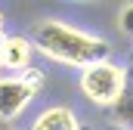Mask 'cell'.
I'll list each match as a JSON object with an SVG mask.
<instances>
[{"label": "cell", "instance_id": "cell-1", "mask_svg": "<svg viewBox=\"0 0 133 130\" xmlns=\"http://www.w3.org/2000/svg\"><path fill=\"white\" fill-rule=\"evenodd\" d=\"M31 43L53 62L68 65V68H81L87 71L90 65L108 62L111 56V43L102 40L90 31H81L68 22H59V19H43L34 25Z\"/></svg>", "mask_w": 133, "mask_h": 130}, {"label": "cell", "instance_id": "cell-2", "mask_svg": "<svg viewBox=\"0 0 133 130\" xmlns=\"http://www.w3.org/2000/svg\"><path fill=\"white\" fill-rule=\"evenodd\" d=\"M124 87H127V68L111 62V59L81 71V93L93 105L115 108L121 102V96H124Z\"/></svg>", "mask_w": 133, "mask_h": 130}, {"label": "cell", "instance_id": "cell-3", "mask_svg": "<svg viewBox=\"0 0 133 130\" xmlns=\"http://www.w3.org/2000/svg\"><path fill=\"white\" fill-rule=\"evenodd\" d=\"M37 96V87H31L22 74H3L0 77V124L16 121Z\"/></svg>", "mask_w": 133, "mask_h": 130}, {"label": "cell", "instance_id": "cell-4", "mask_svg": "<svg viewBox=\"0 0 133 130\" xmlns=\"http://www.w3.org/2000/svg\"><path fill=\"white\" fill-rule=\"evenodd\" d=\"M31 53H34V43L22 34H6L0 37V59H3V68L9 74H22L31 68Z\"/></svg>", "mask_w": 133, "mask_h": 130}, {"label": "cell", "instance_id": "cell-5", "mask_svg": "<svg viewBox=\"0 0 133 130\" xmlns=\"http://www.w3.org/2000/svg\"><path fill=\"white\" fill-rule=\"evenodd\" d=\"M31 130H81V121L65 105H50L34 118Z\"/></svg>", "mask_w": 133, "mask_h": 130}, {"label": "cell", "instance_id": "cell-6", "mask_svg": "<svg viewBox=\"0 0 133 130\" xmlns=\"http://www.w3.org/2000/svg\"><path fill=\"white\" fill-rule=\"evenodd\" d=\"M115 118L124 124V127L133 130V65L127 68V87H124V96L115 105Z\"/></svg>", "mask_w": 133, "mask_h": 130}, {"label": "cell", "instance_id": "cell-7", "mask_svg": "<svg viewBox=\"0 0 133 130\" xmlns=\"http://www.w3.org/2000/svg\"><path fill=\"white\" fill-rule=\"evenodd\" d=\"M118 28L127 34V37H133V3H127V6L121 9V16H118Z\"/></svg>", "mask_w": 133, "mask_h": 130}, {"label": "cell", "instance_id": "cell-8", "mask_svg": "<svg viewBox=\"0 0 133 130\" xmlns=\"http://www.w3.org/2000/svg\"><path fill=\"white\" fill-rule=\"evenodd\" d=\"M22 77H25L31 87H37V90H40V84H43V71H40V68H34V65L28 68V71H22Z\"/></svg>", "mask_w": 133, "mask_h": 130}, {"label": "cell", "instance_id": "cell-9", "mask_svg": "<svg viewBox=\"0 0 133 130\" xmlns=\"http://www.w3.org/2000/svg\"><path fill=\"white\" fill-rule=\"evenodd\" d=\"M3 28H6V22H3V12H0V37H6V34H3Z\"/></svg>", "mask_w": 133, "mask_h": 130}, {"label": "cell", "instance_id": "cell-10", "mask_svg": "<svg viewBox=\"0 0 133 130\" xmlns=\"http://www.w3.org/2000/svg\"><path fill=\"white\" fill-rule=\"evenodd\" d=\"M0 130H12V127H9V124H0Z\"/></svg>", "mask_w": 133, "mask_h": 130}, {"label": "cell", "instance_id": "cell-11", "mask_svg": "<svg viewBox=\"0 0 133 130\" xmlns=\"http://www.w3.org/2000/svg\"><path fill=\"white\" fill-rule=\"evenodd\" d=\"M0 71H3V59H0Z\"/></svg>", "mask_w": 133, "mask_h": 130}]
</instances>
